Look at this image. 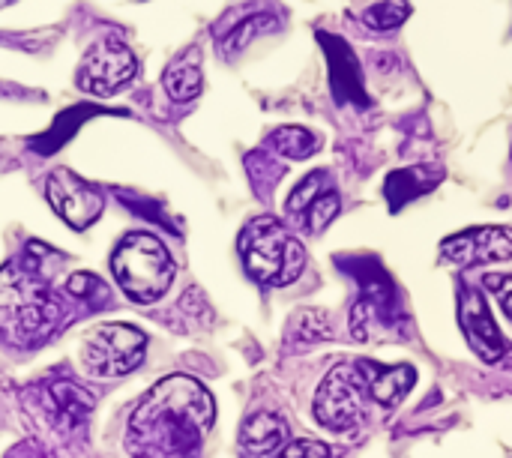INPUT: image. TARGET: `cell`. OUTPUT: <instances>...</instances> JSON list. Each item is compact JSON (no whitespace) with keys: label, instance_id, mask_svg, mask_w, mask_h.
<instances>
[{"label":"cell","instance_id":"obj_1","mask_svg":"<svg viewBox=\"0 0 512 458\" xmlns=\"http://www.w3.org/2000/svg\"><path fill=\"white\" fill-rule=\"evenodd\" d=\"M216 420L213 396L189 375L162 378L129 423L132 458H189Z\"/></svg>","mask_w":512,"mask_h":458},{"label":"cell","instance_id":"obj_2","mask_svg":"<svg viewBox=\"0 0 512 458\" xmlns=\"http://www.w3.org/2000/svg\"><path fill=\"white\" fill-rule=\"evenodd\" d=\"M60 321V303L33 261H9L0 270V333L15 345L42 342Z\"/></svg>","mask_w":512,"mask_h":458},{"label":"cell","instance_id":"obj_3","mask_svg":"<svg viewBox=\"0 0 512 458\" xmlns=\"http://www.w3.org/2000/svg\"><path fill=\"white\" fill-rule=\"evenodd\" d=\"M240 258L246 273L270 288L291 285L306 267L303 243L276 216H255L246 222L240 234Z\"/></svg>","mask_w":512,"mask_h":458},{"label":"cell","instance_id":"obj_4","mask_svg":"<svg viewBox=\"0 0 512 458\" xmlns=\"http://www.w3.org/2000/svg\"><path fill=\"white\" fill-rule=\"evenodd\" d=\"M114 279L120 282L123 294L135 303H153L159 300L171 279H174V261L159 237L135 231L120 240L111 258Z\"/></svg>","mask_w":512,"mask_h":458},{"label":"cell","instance_id":"obj_5","mask_svg":"<svg viewBox=\"0 0 512 458\" xmlns=\"http://www.w3.org/2000/svg\"><path fill=\"white\" fill-rule=\"evenodd\" d=\"M369 393L363 384V375L354 363H339L327 372L315 393V420L327 426L330 432H348L363 423Z\"/></svg>","mask_w":512,"mask_h":458},{"label":"cell","instance_id":"obj_6","mask_svg":"<svg viewBox=\"0 0 512 458\" xmlns=\"http://www.w3.org/2000/svg\"><path fill=\"white\" fill-rule=\"evenodd\" d=\"M147 336L132 324H102L81 345L84 369L96 378H123L144 360Z\"/></svg>","mask_w":512,"mask_h":458},{"label":"cell","instance_id":"obj_7","mask_svg":"<svg viewBox=\"0 0 512 458\" xmlns=\"http://www.w3.org/2000/svg\"><path fill=\"white\" fill-rule=\"evenodd\" d=\"M339 207H342V198L330 171L306 174L285 201L288 216L309 234H321L339 216Z\"/></svg>","mask_w":512,"mask_h":458},{"label":"cell","instance_id":"obj_8","mask_svg":"<svg viewBox=\"0 0 512 458\" xmlns=\"http://www.w3.org/2000/svg\"><path fill=\"white\" fill-rule=\"evenodd\" d=\"M132 75H135V54L123 42L105 39L84 54L78 69V87L93 96H114Z\"/></svg>","mask_w":512,"mask_h":458},{"label":"cell","instance_id":"obj_9","mask_svg":"<svg viewBox=\"0 0 512 458\" xmlns=\"http://www.w3.org/2000/svg\"><path fill=\"white\" fill-rule=\"evenodd\" d=\"M45 195H48V204L54 207V213L72 225L75 231H84L90 228L99 216H102V192L81 180L78 174L66 171V168H57L51 171L48 177V186H45Z\"/></svg>","mask_w":512,"mask_h":458},{"label":"cell","instance_id":"obj_10","mask_svg":"<svg viewBox=\"0 0 512 458\" xmlns=\"http://www.w3.org/2000/svg\"><path fill=\"white\" fill-rule=\"evenodd\" d=\"M459 324H462V333H465L468 345L474 348V354H480V360H486V363L504 360L507 339L498 330L495 315H492L483 291L474 285L459 288Z\"/></svg>","mask_w":512,"mask_h":458},{"label":"cell","instance_id":"obj_11","mask_svg":"<svg viewBox=\"0 0 512 458\" xmlns=\"http://www.w3.org/2000/svg\"><path fill=\"white\" fill-rule=\"evenodd\" d=\"M441 255L462 267L498 264L512 258V228L504 225H483L471 231H459L441 243Z\"/></svg>","mask_w":512,"mask_h":458},{"label":"cell","instance_id":"obj_12","mask_svg":"<svg viewBox=\"0 0 512 458\" xmlns=\"http://www.w3.org/2000/svg\"><path fill=\"white\" fill-rule=\"evenodd\" d=\"M357 369L363 375L366 393L375 405L381 408H396L417 384V369L402 363V366H381L375 360H357Z\"/></svg>","mask_w":512,"mask_h":458},{"label":"cell","instance_id":"obj_13","mask_svg":"<svg viewBox=\"0 0 512 458\" xmlns=\"http://www.w3.org/2000/svg\"><path fill=\"white\" fill-rule=\"evenodd\" d=\"M324 51H327V60H330V81H333V90L339 96V102H360L366 105V93H363V72H360V63L354 57V51L348 48V42H342L339 36L333 33H318Z\"/></svg>","mask_w":512,"mask_h":458},{"label":"cell","instance_id":"obj_14","mask_svg":"<svg viewBox=\"0 0 512 458\" xmlns=\"http://www.w3.org/2000/svg\"><path fill=\"white\" fill-rule=\"evenodd\" d=\"M288 444V423L279 414L261 411L249 417L240 429V453L243 458L276 456Z\"/></svg>","mask_w":512,"mask_h":458},{"label":"cell","instance_id":"obj_15","mask_svg":"<svg viewBox=\"0 0 512 458\" xmlns=\"http://www.w3.org/2000/svg\"><path fill=\"white\" fill-rule=\"evenodd\" d=\"M162 87L174 102H189L201 93V51L198 48H186L180 51L165 75H162Z\"/></svg>","mask_w":512,"mask_h":458},{"label":"cell","instance_id":"obj_16","mask_svg":"<svg viewBox=\"0 0 512 458\" xmlns=\"http://www.w3.org/2000/svg\"><path fill=\"white\" fill-rule=\"evenodd\" d=\"M270 144L282 156H288V159H306V156H312L321 147V141L309 129H300V126H282V129H276L273 138H270Z\"/></svg>","mask_w":512,"mask_h":458},{"label":"cell","instance_id":"obj_17","mask_svg":"<svg viewBox=\"0 0 512 458\" xmlns=\"http://www.w3.org/2000/svg\"><path fill=\"white\" fill-rule=\"evenodd\" d=\"M411 15V6L405 0H378L363 12V24L372 30H393Z\"/></svg>","mask_w":512,"mask_h":458},{"label":"cell","instance_id":"obj_18","mask_svg":"<svg viewBox=\"0 0 512 458\" xmlns=\"http://www.w3.org/2000/svg\"><path fill=\"white\" fill-rule=\"evenodd\" d=\"M66 288H69V294L78 297V300H96V294H99V297H108L105 288H102V279L93 276V273H75V276L69 279Z\"/></svg>","mask_w":512,"mask_h":458},{"label":"cell","instance_id":"obj_19","mask_svg":"<svg viewBox=\"0 0 512 458\" xmlns=\"http://www.w3.org/2000/svg\"><path fill=\"white\" fill-rule=\"evenodd\" d=\"M270 458H330V450L321 441H294Z\"/></svg>","mask_w":512,"mask_h":458},{"label":"cell","instance_id":"obj_20","mask_svg":"<svg viewBox=\"0 0 512 458\" xmlns=\"http://www.w3.org/2000/svg\"><path fill=\"white\" fill-rule=\"evenodd\" d=\"M486 291H492L498 297V303L504 306V312L512 318V276H501V273H489L483 276Z\"/></svg>","mask_w":512,"mask_h":458},{"label":"cell","instance_id":"obj_21","mask_svg":"<svg viewBox=\"0 0 512 458\" xmlns=\"http://www.w3.org/2000/svg\"><path fill=\"white\" fill-rule=\"evenodd\" d=\"M267 24L261 21V15H255V18H246V24H243V30H237L228 42H225V54H234L237 48H243L246 42H249V36H255V33H261Z\"/></svg>","mask_w":512,"mask_h":458},{"label":"cell","instance_id":"obj_22","mask_svg":"<svg viewBox=\"0 0 512 458\" xmlns=\"http://www.w3.org/2000/svg\"><path fill=\"white\" fill-rule=\"evenodd\" d=\"M9 3H15V0H0V9H3V6H9Z\"/></svg>","mask_w":512,"mask_h":458}]
</instances>
